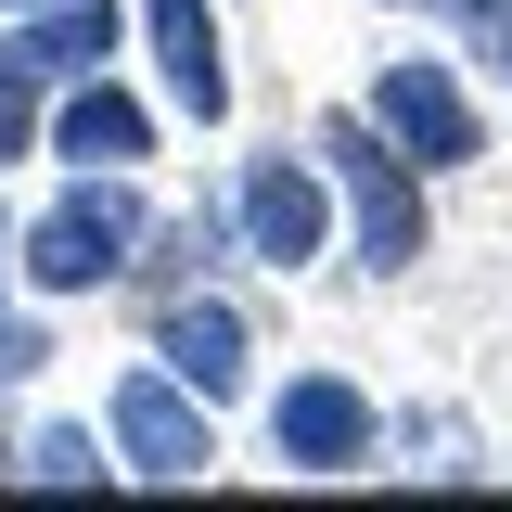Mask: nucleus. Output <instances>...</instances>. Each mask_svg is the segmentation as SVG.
Wrapping results in <instances>:
<instances>
[{
	"instance_id": "nucleus-1",
	"label": "nucleus",
	"mask_w": 512,
	"mask_h": 512,
	"mask_svg": "<svg viewBox=\"0 0 512 512\" xmlns=\"http://www.w3.org/2000/svg\"><path fill=\"white\" fill-rule=\"evenodd\" d=\"M320 167H333V192L359 205V269L410 282V256H436V205H423V167L384 141V116H372V103H333V116H320Z\"/></svg>"
},
{
	"instance_id": "nucleus-9",
	"label": "nucleus",
	"mask_w": 512,
	"mask_h": 512,
	"mask_svg": "<svg viewBox=\"0 0 512 512\" xmlns=\"http://www.w3.org/2000/svg\"><path fill=\"white\" fill-rule=\"evenodd\" d=\"M52 154L64 167H141V154H154V103L116 90V77H77L64 116H52Z\"/></svg>"
},
{
	"instance_id": "nucleus-7",
	"label": "nucleus",
	"mask_w": 512,
	"mask_h": 512,
	"mask_svg": "<svg viewBox=\"0 0 512 512\" xmlns=\"http://www.w3.org/2000/svg\"><path fill=\"white\" fill-rule=\"evenodd\" d=\"M141 52L167 77V103L192 128H231V39H218V0H141Z\"/></svg>"
},
{
	"instance_id": "nucleus-8",
	"label": "nucleus",
	"mask_w": 512,
	"mask_h": 512,
	"mask_svg": "<svg viewBox=\"0 0 512 512\" xmlns=\"http://www.w3.org/2000/svg\"><path fill=\"white\" fill-rule=\"evenodd\" d=\"M154 359H167L192 397H244V372H256V320L231 308V295H180V308L154 320Z\"/></svg>"
},
{
	"instance_id": "nucleus-2",
	"label": "nucleus",
	"mask_w": 512,
	"mask_h": 512,
	"mask_svg": "<svg viewBox=\"0 0 512 512\" xmlns=\"http://www.w3.org/2000/svg\"><path fill=\"white\" fill-rule=\"evenodd\" d=\"M128 256H141V192H128V167H77V192L13 231L26 295H103V282H128Z\"/></svg>"
},
{
	"instance_id": "nucleus-11",
	"label": "nucleus",
	"mask_w": 512,
	"mask_h": 512,
	"mask_svg": "<svg viewBox=\"0 0 512 512\" xmlns=\"http://www.w3.org/2000/svg\"><path fill=\"white\" fill-rule=\"evenodd\" d=\"M13 474L26 487H103V436L90 423H39V436L13 448Z\"/></svg>"
},
{
	"instance_id": "nucleus-5",
	"label": "nucleus",
	"mask_w": 512,
	"mask_h": 512,
	"mask_svg": "<svg viewBox=\"0 0 512 512\" xmlns=\"http://www.w3.org/2000/svg\"><path fill=\"white\" fill-rule=\"evenodd\" d=\"M269 448H282L295 474H359V461L384 448V410L346 372H295L282 397H269Z\"/></svg>"
},
{
	"instance_id": "nucleus-12",
	"label": "nucleus",
	"mask_w": 512,
	"mask_h": 512,
	"mask_svg": "<svg viewBox=\"0 0 512 512\" xmlns=\"http://www.w3.org/2000/svg\"><path fill=\"white\" fill-rule=\"evenodd\" d=\"M39 141H52V116H39V64L0 39V167H13V154H39Z\"/></svg>"
},
{
	"instance_id": "nucleus-3",
	"label": "nucleus",
	"mask_w": 512,
	"mask_h": 512,
	"mask_svg": "<svg viewBox=\"0 0 512 512\" xmlns=\"http://www.w3.org/2000/svg\"><path fill=\"white\" fill-rule=\"evenodd\" d=\"M103 436H116V461L141 487H205V474H218V397H192V384L154 359V372H116Z\"/></svg>"
},
{
	"instance_id": "nucleus-14",
	"label": "nucleus",
	"mask_w": 512,
	"mask_h": 512,
	"mask_svg": "<svg viewBox=\"0 0 512 512\" xmlns=\"http://www.w3.org/2000/svg\"><path fill=\"white\" fill-rule=\"evenodd\" d=\"M461 26H474V52L500 64V90H512V0H461Z\"/></svg>"
},
{
	"instance_id": "nucleus-6",
	"label": "nucleus",
	"mask_w": 512,
	"mask_h": 512,
	"mask_svg": "<svg viewBox=\"0 0 512 512\" xmlns=\"http://www.w3.org/2000/svg\"><path fill=\"white\" fill-rule=\"evenodd\" d=\"M231 218H244V256L269 269H308L333 244V167H295V154H256L231 180Z\"/></svg>"
},
{
	"instance_id": "nucleus-15",
	"label": "nucleus",
	"mask_w": 512,
	"mask_h": 512,
	"mask_svg": "<svg viewBox=\"0 0 512 512\" xmlns=\"http://www.w3.org/2000/svg\"><path fill=\"white\" fill-rule=\"evenodd\" d=\"M0 269H13V218H0Z\"/></svg>"
},
{
	"instance_id": "nucleus-10",
	"label": "nucleus",
	"mask_w": 512,
	"mask_h": 512,
	"mask_svg": "<svg viewBox=\"0 0 512 512\" xmlns=\"http://www.w3.org/2000/svg\"><path fill=\"white\" fill-rule=\"evenodd\" d=\"M116 39H128L116 0H39V13H13V52L39 64V77H103Z\"/></svg>"
},
{
	"instance_id": "nucleus-4",
	"label": "nucleus",
	"mask_w": 512,
	"mask_h": 512,
	"mask_svg": "<svg viewBox=\"0 0 512 512\" xmlns=\"http://www.w3.org/2000/svg\"><path fill=\"white\" fill-rule=\"evenodd\" d=\"M372 116H384V141H397L423 180L487 167V116H474V90H461L436 52H397V64H384V77H372Z\"/></svg>"
},
{
	"instance_id": "nucleus-17",
	"label": "nucleus",
	"mask_w": 512,
	"mask_h": 512,
	"mask_svg": "<svg viewBox=\"0 0 512 512\" xmlns=\"http://www.w3.org/2000/svg\"><path fill=\"white\" fill-rule=\"evenodd\" d=\"M0 474H13V448H0Z\"/></svg>"
},
{
	"instance_id": "nucleus-13",
	"label": "nucleus",
	"mask_w": 512,
	"mask_h": 512,
	"mask_svg": "<svg viewBox=\"0 0 512 512\" xmlns=\"http://www.w3.org/2000/svg\"><path fill=\"white\" fill-rule=\"evenodd\" d=\"M39 359H52V333H39V320H26V308H0V384H26V372H39Z\"/></svg>"
},
{
	"instance_id": "nucleus-16",
	"label": "nucleus",
	"mask_w": 512,
	"mask_h": 512,
	"mask_svg": "<svg viewBox=\"0 0 512 512\" xmlns=\"http://www.w3.org/2000/svg\"><path fill=\"white\" fill-rule=\"evenodd\" d=\"M0 13H39V0H0Z\"/></svg>"
}]
</instances>
